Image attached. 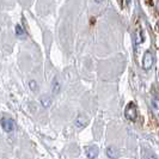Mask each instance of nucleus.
<instances>
[{
  "label": "nucleus",
  "instance_id": "nucleus-7",
  "mask_svg": "<svg viewBox=\"0 0 159 159\" xmlns=\"http://www.w3.org/2000/svg\"><path fill=\"white\" fill-rule=\"evenodd\" d=\"M16 35L17 37H19V39H25L26 36H28V34L25 31V29H24L22 25H16Z\"/></svg>",
  "mask_w": 159,
  "mask_h": 159
},
{
  "label": "nucleus",
  "instance_id": "nucleus-8",
  "mask_svg": "<svg viewBox=\"0 0 159 159\" xmlns=\"http://www.w3.org/2000/svg\"><path fill=\"white\" fill-rule=\"evenodd\" d=\"M60 89H61V85H60V81L57 78H54L53 80V83H52V90H53V93L54 95H57L59 92H60Z\"/></svg>",
  "mask_w": 159,
  "mask_h": 159
},
{
  "label": "nucleus",
  "instance_id": "nucleus-11",
  "mask_svg": "<svg viewBox=\"0 0 159 159\" xmlns=\"http://www.w3.org/2000/svg\"><path fill=\"white\" fill-rule=\"evenodd\" d=\"M29 86H30V89H31L34 92H36L37 90H39V86H37V83L35 81V80H31L30 83H29Z\"/></svg>",
  "mask_w": 159,
  "mask_h": 159
},
{
  "label": "nucleus",
  "instance_id": "nucleus-14",
  "mask_svg": "<svg viewBox=\"0 0 159 159\" xmlns=\"http://www.w3.org/2000/svg\"><path fill=\"white\" fill-rule=\"evenodd\" d=\"M157 30L159 31V22H158V24H157Z\"/></svg>",
  "mask_w": 159,
  "mask_h": 159
},
{
  "label": "nucleus",
  "instance_id": "nucleus-9",
  "mask_svg": "<svg viewBox=\"0 0 159 159\" xmlns=\"http://www.w3.org/2000/svg\"><path fill=\"white\" fill-rule=\"evenodd\" d=\"M41 103L43 104L44 108H48V107L52 104V99H50L48 96H42V97H41Z\"/></svg>",
  "mask_w": 159,
  "mask_h": 159
},
{
  "label": "nucleus",
  "instance_id": "nucleus-5",
  "mask_svg": "<svg viewBox=\"0 0 159 159\" xmlns=\"http://www.w3.org/2000/svg\"><path fill=\"white\" fill-rule=\"evenodd\" d=\"M105 152H107V156L111 159H117L120 157V151L116 147H114V146L107 147V151Z\"/></svg>",
  "mask_w": 159,
  "mask_h": 159
},
{
  "label": "nucleus",
  "instance_id": "nucleus-16",
  "mask_svg": "<svg viewBox=\"0 0 159 159\" xmlns=\"http://www.w3.org/2000/svg\"><path fill=\"white\" fill-rule=\"evenodd\" d=\"M158 8H159V1H158Z\"/></svg>",
  "mask_w": 159,
  "mask_h": 159
},
{
  "label": "nucleus",
  "instance_id": "nucleus-10",
  "mask_svg": "<svg viewBox=\"0 0 159 159\" xmlns=\"http://www.w3.org/2000/svg\"><path fill=\"white\" fill-rule=\"evenodd\" d=\"M151 108L156 114H159V101L157 99H151Z\"/></svg>",
  "mask_w": 159,
  "mask_h": 159
},
{
  "label": "nucleus",
  "instance_id": "nucleus-1",
  "mask_svg": "<svg viewBox=\"0 0 159 159\" xmlns=\"http://www.w3.org/2000/svg\"><path fill=\"white\" fill-rule=\"evenodd\" d=\"M0 125H1V128H2L6 133H11V132H13L17 128L16 122L12 119H1Z\"/></svg>",
  "mask_w": 159,
  "mask_h": 159
},
{
  "label": "nucleus",
  "instance_id": "nucleus-13",
  "mask_svg": "<svg viewBox=\"0 0 159 159\" xmlns=\"http://www.w3.org/2000/svg\"><path fill=\"white\" fill-rule=\"evenodd\" d=\"M103 0H96V2H102Z\"/></svg>",
  "mask_w": 159,
  "mask_h": 159
},
{
  "label": "nucleus",
  "instance_id": "nucleus-12",
  "mask_svg": "<svg viewBox=\"0 0 159 159\" xmlns=\"http://www.w3.org/2000/svg\"><path fill=\"white\" fill-rule=\"evenodd\" d=\"M143 159H156V158H154V157H148V156H147V157H145Z\"/></svg>",
  "mask_w": 159,
  "mask_h": 159
},
{
  "label": "nucleus",
  "instance_id": "nucleus-4",
  "mask_svg": "<svg viewBox=\"0 0 159 159\" xmlns=\"http://www.w3.org/2000/svg\"><path fill=\"white\" fill-rule=\"evenodd\" d=\"M98 152H99V150H98V147L95 146V145L86 147V156H88L89 159H95L98 156Z\"/></svg>",
  "mask_w": 159,
  "mask_h": 159
},
{
  "label": "nucleus",
  "instance_id": "nucleus-3",
  "mask_svg": "<svg viewBox=\"0 0 159 159\" xmlns=\"http://www.w3.org/2000/svg\"><path fill=\"white\" fill-rule=\"evenodd\" d=\"M152 65H153V55L151 52H146L143 59V67L145 70H148L152 67Z\"/></svg>",
  "mask_w": 159,
  "mask_h": 159
},
{
  "label": "nucleus",
  "instance_id": "nucleus-15",
  "mask_svg": "<svg viewBox=\"0 0 159 159\" xmlns=\"http://www.w3.org/2000/svg\"><path fill=\"white\" fill-rule=\"evenodd\" d=\"M119 2L121 4V5H122V0H119Z\"/></svg>",
  "mask_w": 159,
  "mask_h": 159
},
{
  "label": "nucleus",
  "instance_id": "nucleus-2",
  "mask_svg": "<svg viewBox=\"0 0 159 159\" xmlns=\"http://www.w3.org/2000/svg\"><path fill=\"white\" fill-rule=\"evenodd\" d=\"M125 115L128 120L130 121H135L136 120V107L134 103H129L126 107V110H125Z\"/></svg>",
  "mask_w": 159,
  "mask_h": 159
},
{
  "label": "nucleus",
  "instance_id": "nucleus-6",
  "mask_svg": "<svg viewBox=\"0 0 159 159\" xmlns=\"http://www.w3.org/2000/svg\"><path fill=\"white\" fill-rule=\"evenodd\" d=\"M89 122V119L85 115H79L75 120V127L77 128H84Z\"/></svg>",
  "mask_w": 159,
  "mask_h": 159
}]
</instances>
